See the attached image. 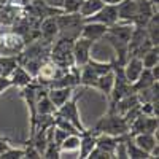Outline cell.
I'll return each mask as SVG.
<instances>
[{
	"label": "cell",
	"mask_w": 159,
	"mask_h": 159,
	"mask_svg": "<svg viewBox=\"0 0 159 159\" xmlns=\"http://www.w3.org/2000/svg\"><path fill=\"white\" fill-rule=\"evenodd\" d=\"M107 25H103L100 22L96 21H84L81 25V32H80V37H83L86 40H91L92 43L99 42V40L103 38V35L107 34Z\"/></svg>",
	"instance_id": "obj_6"
},
{
	"label": "cell",
	"mask_w": 159,
	"mask_h": 159,
	"mask_svg": "<svg viewBox=\"0 0 159 159\" xmlns=\"http://www.w3.org/2000/svg\"><path fill=\"white\" fill-rule=\"evenodd\" d=\"M88 64L91 65L92 69H94V72H96L99 76L113 70V61H110V62H99V61H96V59H89Z\"/></svg>",
	"instance_id": "obj_21"
},
{
	"label": "cell",
	"mask_w": 159,
	"mask_h": 159,
	"mask_svg": "<svg viewBox=\"0 0 159 159\" xmlns=\"http://www.w3.org/2000/svg\"><path fill=\"white\" fill-rule=\"evenodd\" d=\"M88 157H89V159H110L111 156H110L108 153H105L103 150H100L99 147H94Z\"/></svg>",
	"instance_id": "obj_25"
},
{
	"label": "cell",
	"mask_w": 159,
	"mask_h": 159,
	"mask_svg": "<svg viewBox=\"0 0 159 159\" xmlns=\"http://www.w3.org/2000/svg\"><path fill=\"white\" fill-rule=\"evenodd\" d=\"M126 151H127V157H130V159H148V157H151L150 153L142 150L139 145L129 137L126 140Z\"/></svg>",
	"instance_id": "obj_17"
},
{
	"label": "cell",
	"mask_w": 159,
	"mask_h": 159,
	"mask_svg": "<svg viewBox=\"0 0 159 159\" xmlns=\"http://www.w3.org/2000/svg\"><path fill=\"white\" fill-rule=\"evenodd\" d=\"M59 37V27L56 16H46L40 24V43L46 46L52 45V42Z\"/></svg>",
	"instance_id": "obj_5"
},
{
	"label": "cell",
	"mask_w": 159,
	"mask_h": 159,
	"mask_svg": "<svg viewBox=\"0 0 159 159\" xmlns=\"http://www.w3.org/2000/svg\"><path fill=\"white\" fill-rule=\"evenodd\" d=\"M78 147H80V134H69L59 145V150L61 153H72L78 151Z\"/></svg>",
	"instance_id": "obj_20"
},
{
	"label": "cell",
	"mask_w": 159,
	"mask_h": 159,
	"mask_svg": "<svg viewBox=\"0 0 159 159\" xmlns=\"http://www.w3.org/2000/svg\"><path fill=\"white\" fill-rule=\"evenodd\" d=\"M56 21H57V27H59V35L75 40V38L80 37L84 18L80 15V13H73V15L61 13V15L56 16Z\"/></svg>",
	"instance_id": "obj_2"
},
{
	"label": "cell",
	"mask_w": 159,
	"mask_h": 159,
	"mask_svg": "<svg viewBox=\"0 0 159 159\" xmlns=\"http://www.w3.org/2000/svg\"><path fill=\"white\" fill-rule=\"evenodd\" d=\"M84 21H96V22H100L103 25L110 27L111 24H115L118 21V11H116V7L115 5H103L96 15H92L89 18H86Z\"/></svg>",
	"instance_id": "obj_7"
},
{
	"label": "cell",
	"mask_w": 159,
	"mask_h": 159,
	"mask_svg": "<svg viewBox=\"0 0 159 159\" xmlns=\"http://www.w3.org/2000/svg\"><path fill=\"white\" fill-rule=\"evenodd\" d=\"M24 157H27V159H38V157H42V153H40L32 143H29V145H25V148H24Z\"/></svg>",
	"instance_id": "obj_24"
},
{
	"label": "cell",
	"mask_w": 159,
	"mask_h": 159,
	"mask_svg": "<svg viewBox=\"0 0 159 159\" xmlns=\"http://www.w3.org/2000/svg\"><path fill=\"white\" fill-rule=\"evenodd\" d=\"M96 132L94 130H84L80 134V147H78V157H81V159H86L89 156V153L92 151V148L96 147Z\"/></svg>",
	"instance_id": "obj_10"
},
{
	"label": "cell",
	"mask_w": 159,
	"mask_h": 159,
	"mask_svg": "<svg viewBox=\"0 0 159 159\" xmlns=\"http://www.w3.org/2000/svg\"><path fill=\"white\" fill-rule=\"evenodd\" d=\"M102 2H103V5H115L116 7L121 0H102Z\"/></svg>",
	"instance_id": "obj_29"
},
{
	"label": "cell",
	"mask_w": 159,
	"mask_h": 159,
	"mask_svg": "<svg viewBox=\"0 0 159 159\" xmlns=\"http://www.w3.org/2000/svg\"><path fill=\"white\" fill-rule=\"evenodd\" d=\"M92 43L91 40H86L83 37L75 38L73 46H72V56H73V65L76 69L86 65L91 59V49H92Z\"/></svg>",
	"instance_id": "obj_4"
},
{
	"label": "cell",
	"mask_w": 159,
	"mask_h": 159,
	"mask_svg": "<svg viewBox=\"0 0 159 159\" xmlns=\"http://www.w3.org/2000/svg\"><path fill=\"white\" fill-rule=\"evenodd\" d=\"M10 147V145H8V142L7 140H3V139H0V154H2L7 148Z\"/></svg>",
	"instance_id": "obj_28"
},
{
	"label": "cell",
	"mask_w": 159,
	"mask_h": 159,
	"mask_svg": "<svg viewBox=\"0 0 159 159\" xmlns=\"http://www.w3.org/2000/svg\"><path fill=\"white\" fill-rule=\"evenodd\" d=\"M102 7H103L102 0H83L81 8H80V15L86 19V18H89L92 15H96Z\"/></svg>",
	"instance_id": "obj_18"
},
{
	"label": "cell",
	"mask_w": 159,
	"mask_h": 159,
	"mask_svg": "<svg viewBox=\"0 0 159 159\" xmlns=\"http://www.w3.org/2000/svg\"><path fill=\"white\" fill-rule=\"evenodd\" d=\"M156 81H157V80H154L151 70L150 69H143V72L140 73V76L135 80L134 83H132V89H134V92H139V91H143V89L150 88Z\"/></svg>",
	"instance_id": "obj_15"
},
{
	"label": "cell",
	"mask_w": 159,
	"mask_h": 159,
	"mask_svg": "<svg viewBox=\"0 0 159 159\" xmlns=\"http://www.w3.org/2000/svg\"><path fill=\"white\" fill-rule=\"evenodd\" d=\"M113 81H115V73L113 70L108 72V73H103L97 78V83H96V88L97 91H100L103 96L110 97V92H111V88H113Z\"/></svg>",
	"instance_id": "obj_16"
},
{
	"label": "cell",
	"mask_w": 159,
	"mask_h": 159,
	"mask_svg": "<svg viewBox=\"0 0 159 159\" xmlns=\"http://www.w3.org/2000/svg\"><path fill=\"white\" fill-rule=\"evenodd\" d=\"M92 130L96 134H107V135H113V137H121V135L129 134V124L123 118V115L108 111V115L102 116L96 123Z\"/></svg>",
	"instance_id": "obj_1"
},
{
	"label": "cell",
	"mask_w": 159,
	"mask_h": 159,
	"mask_svg": "<svg viewBox=\"0 0 159 159\" xmlns=\"http://www.w3.org/2000/svg\"><path fill=\"white\" fill-rule=\"evenodd\" d=\"M143 64H142V59L139 56H129V59L126 61V64L123 65V72H124V76L126 80L132 84L135 80L140 76V73L143 72Z\"/></svg>",
	"instance_id": "obj_8"
},
{
	"label": "cell",
	"mask_w": 159,
	"mask_h": 159,
	"mask_svg": "<svg viewBox=\"0 0 159 159\" xmlns=\"http://www.w3.org/2000/svg\"><path fill=\"white\" fill-rule=\"evenodd\" d=\"M22 157H24V148L8 147L2 154H0V159H22Z\"/></svg>",
	"instance_id": "obj_23"
},
{
	"label": "cell",
	"mask_w": 159,
	"mask_h": 159,
	"mask_svg": "<svg viewBox=\"0 0 159 159\" xmlns=\"http://www.w3.org/2000/svg\"><path fill=\"white\" fill-rule=\"evenodd\" d=\"M10 81H11V86H16V88H24L34 81V76L25 70L22 65L18 64V67L11 72L10 75Z\"/></svg>",
	"instance_id": "obj_12"
},
{
	"label": "cell",
	"mask_w": 159,
	"mask_h": 159,
	"mask_svg": "<svg viewBox=\"0 0 159 159\" xmlns=\"http://www.w3.org/2000/svg\"><path fill=\"white\" fill-rule=\"evenodd\" d=\"M134 140L142 150H145L147 153H151L154 147H157V139L156 134H151V132H142V134H135L130 137ZM151 156V154H150Z\"/></svg>",
	"instance_id": "obj_13"
},
{
	"label": "cell",
	"mask_w": 159,
	"mask_h": 159,
	"mask_svg": "<svg viewBox=\"0 0 159 159\" xmlns=\"http://www.w3.org/2000/svg\"><path fill=\"white\" fill-rule=\"evenodd\" d=\"M76 103H78V96L69 99L64 105H61V107L56 110L54 115L69 119V121L80 130V134H81V132L86 130V127H84L83 123H81V116H80V110H78V105H76Z\"/></svg>",
	"instance_id": "obj_3"
},
{
	"label": "cell",
	"mask_w": 159,
	"mask_h": 159,
	"mask_svg": "<svg viewBox=\"0 0 159 159\" xmlns=\"http://www.w3.org/2000/svg\"><path fill=\"white\" fill-rule=\"evenodd\" d=\"M116 11H118V21L132 24V21H134L137 15V0H121L116 5Z\"/></svg>",
	"instance_id": "obj_9"
},
{
	"label": "cell",
	"mask_w": 159,
	"mask_h": 159,
	"mask_svg": "<svg viewBox=\"0 0 159 159\" xmlns=\"http://www.w3.org/2000/svg\"><path fill=\"white\" fill-rule=\"evenodd\" d=\"M97 78H99V75L94 72V69H92L89 64L83 65V67H80L78 81H80V84H81V86H84V88H96Z\"/></svg>",
	"instance_id": "obj_14"
},
{
	"label": "cell",
	"mask_w": 159,
	"mask_h": 159,
	"mask_svg": "<svg viewBox=\"0 0 159 159\" xmlns=\"http://www.w3.org/2000/svg\"><path fill=\"white\" fill-rule=\"evenodd\" d=\"M83 0H64L62 3V13H69V15H73V13H80V8H81Z\"/></svg>",
	"instance_id": "obj_22"
},
{
	"label": "cell",
	"mask_w": 159,
	"mask_h": 159,
	"mask_svg": "<svg viewBox=\"0 0 159 159\" xmlns=\"http://www.w3.org/2000/svg\"><path fill=\"white\" fill-rule=\"evenodd\" d=\"M140 59H142V64H143L145 69H151V67H154V65H157L159 64V49H157V46H151L150 49H147L140 56Z\"/></svg>",
	"instance_id": "obj_19"
},
{
	"label": "cell",
	"mask_w": 159,
	"mask_h": 159,
	"mask_svg": "<svg viewBox=\"0 0 159 159\" xmlns=\"http://www.w3.org/2000/svg\"><path fill=\"white\" fill-rule=\"evenodd\" d=\"M10 88H13V86H11V81H10V78L0 75V96H2L5 91H8Z\"/></svg>",
	"instance_id": "obj_26"
},
{
	"label": "cell",
	"mask_w": 159,
	"mask_h": 159,
	"mask_svg": "<svg viewBox=\"0 0 159 159\" xmlns=\"http://www.w3.org/2000/svg\"><path fill=\"white\" fill-rule=\"evenodd\" d=\"M73 89L75 88H49L48 89V97L51 99V102L54 103L56 110L64 105L69 99L73 97Z\"/></svg>",
	"instance_id": "obj_11"
},
{
	"label": "cell",
	"mask_w": 159,
	"mask_h": 159,
	"mask_svg": "<svg viewBox=\"0 0 159 159\" xmlns=\"http://www.w3.org/2000/svg\"><path fill=\"white\" fill-rule=\"evenodd\" d=\"M45 3H48L49 7H52V8H62V3H64V0H43Z\"/></svg>",
	"instance_id": "obj_27"
}]
</instances>
